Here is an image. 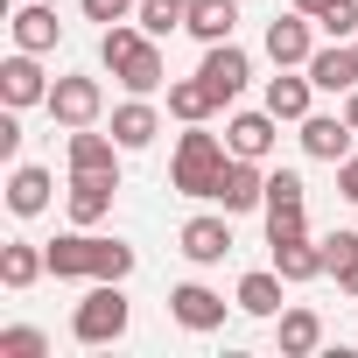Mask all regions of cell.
I'll return each mask as SVG.
<instances>
[{
  "instance_id": "cell-18",
  "label": "cell",
  "mask_w": 358,
  "mask_h": 358,
  "mask_svg": "<svg viewBox=\"0 0 358 358\" xmlns=\"http://www.w3.org/2000/svg\"><path fill=\"white\" fill-rule=\"evenodd\" d=\"M274 267L288 281H316V274H330V253H323V239L295 232V239H274Z\"/></svg>"
},
{
  "instance_id": "cell-15",
  "label": "cell",
  "mask_w": 358,
  "mask_h": 358,
  "mask_svg": "<svg viewBox=\"0 0 358 358\" xmlns=\"http://www.w3.org/2000/svg\"><path fill=\"white\" fill-rule=\"evenodd\" d=\"M302 71H309L316 92H351V85H358V43H330V50H316Z\"/></svg>"
},
{
  "instance_id": "cell-36",
  "label": "cell",
  "mask_w": 358,
  "mask_h": 358,
  "mask_svg": "<svg viewBox=\"0 0 358 358\" xmlns=\"http://www.w3.org/2000/svg\"><path fill=\"white\" fill-rule=\"evenodd\" d=\"M295 8H302V15H323V8H330V0H295Z\"/></svg>"
},
{
  "instance_id": "cell-29",
  "label": "cell",
  "mask_w": 358,
  "mask_h": 358,
  "mask_svg": "<svg viewBox=\"0 0 358 358\" xmlns=\"http://www.w3.org/2000/svg\"><path fill=\"white\" fill-rule=\"evenodd\" d=\"M134 22H141L148 36H169V29H183V22H190V8H183V0H141Z\"/></svg>"
},
{
  "instance_id": "cell-31",
  "label": "cell",
  "mask_w": 358,
  "mask_h": 358,
  "mask_svg": "<svg viewBox=\"0 0 358 358\" xmlns=\"http://www.w3.org/2000/svg\"><path fill=\"white\" fill-rule=\"evenodd\" d=\"M316 29H323L330 43H351V36H358V0H330V8L316 15Z\"/></svg>"
},
{
  "instance_id": "cell-21",
  "label": "cell",
  "mask_w": 358,
  "mask_h": 358,
  "mask_svg": "<svg viewBox=\"0 0 358 358\" xmlns=\"http://www.w3.org/2000/svg\"><path fill=\"white\" fill-rule=\"evenodd\" d=\"M155 134H162V113H155L141 92H134L127 106H113V141H120V148H148Z\"/></svg>"
},
{
  "instance_id": "cell-6",
  "label": "cell",
  "mask_w": 358,
  "mask_h": 358,
  "mask_svg": "<svg viewBox=\"0 0 358 358\" xmlns=\"http://www.w3.org/2000/svg\"><path fill=\"white\" fill-rule=\"evenodd\" d=\"M99 113H106V92H99V78H57L50 85V120L57 127H99Z\"/></svg>"
},
{
  "instance_id": "cell-1",
  "label": "cell",
  "mask_w": 358,
  "mask_h": 358,
  "mask_svg": "<svg viewBox=\"0 0 358 358\" xmlns=\"http://www.w3.org/2000/svg\"><path fill=\"white\" fill-rule=\"evenodd\" d=\"M50 274L57 281H127L134 274V246L127 239H99L92 225H78L71 239H50Z\"/></svg>"
},
{
  "instance_id": "cell-38",
  "label": "cell",
  "mask_w": 358,
  "mask_h": 358,
  "mask_svg": "<svg viewBox=\"0 0 358 358\" xmlns=\"http://www.w3.org/2000/svg\"><path fill=\"white\" fill-rule=\"evenodd\" d=\"M50 8H57V0H50Z\"/></svg>"
},
{
  "instance_id": "cell-20",
  "label": "cell",
  "mask_w": 358,
  "mask_h": 358,
  "mask_svg": "<svg viewBox=\"0 0 358 358\" xmlns=\"http://www.w3.org/2000/svg\"><path fill=\"white\" fill-rule=\"evenodd\" d=\"M57 8H50V0H22V8H15V50H57Z\"/></svg>"
},
{
  "instance_id": "cell-17",
  "label": "cell",
  "mask_w": 358,
  "mask_h": 358,
  "mask_svg": "<svg viewBox=\"0 0 358 358\" xmlns=\"http://www.w3.org/2000/svg\"><path fill=\"white\" fill-rule=\"evenodd\" d=\"M274 127H281V120H274L267 106H260V113H239V120L225 127V148L246 155V162H267V155H274Z\"/></svg>"
},
{
  "instance_id": "cell-16",
  "label": "cell",
  "mask_w": 358,
  "mask_h": 358,
  "mask_svg": "<svg viewBox=\"0 0 358 358\" xmlns=\"http://www.w3.org/2000/svg\"><path fill=\"white\" fill-rule=\"evenodd\" d=\"M113 190H120V176H71V190H64L71 225H99L113 211Z\"/></svg>"
},
{
  "instance_id": "cell-30",
  "label": "cell",
  "mask_w": 358,
  "mask_h": 358,
  "mask_svg": "<svg viewBox=\"0 0 358 358\" xmlns=\"http://www.w3.org/2000/svg\"><path fill=\"white\" fill-rule=\"evenodd\" d=\"M0 358H50V337L36 323H15V330H0Z\"/></svg>"
},
{
  "instance_id": "cell-5",
  "label": "cell",
  "mask_w": 358,
  "mask_h": 358,
  "mask_svg": "<svg viewBox=\"0 0 358 358\" xmlns=\"http://www.w3.org/2000/svg\"><path fill=\"white\" fill-rule=\"evenodd\" d=\"M302 204H309V183H302V176L295 169H274L267 176V246L274 239H295V232H309V218H302Z\"/></svg>"
},
{
  "instance_id": "cell-34",
  "label": "cell",
  "mask_w": 358,
  "mask_h": 358,
  "mask_svg": "<svg viewBox=\"0 0 358 358\" xmlns=\"http://www.w3.org/2000/svg\"><path fill=\"white\" fill-rule=\"evenodd\" d=\"M337 197H351V204H358V155H344V162H337Z\"/></svg>"
},
{
  "instance_id": "cell-3",
  "label": "cell",
  "mask_w": 358,
  "mask_h": 358,
  "mask_svg": "<svg viewBox=\"0 0 358 358\" xmlns=\"http://www.w3.org/2000/svg\"><path fill=\"white\" fill-rule=\"evenodd\" d=\"M232 148L218 134H204V120H190V134L176 141V162H169V190H183V197H211L218 190V176H225Z\"/></svg>"
},
{
  "instance_id": "cell-35",
  "label": "cell",
  "mask_w": 358,
  "mask_h": 358,
  "mask_svg": "<svg viewBox=\"0 0 358 358\" xmlns=\"http://www.w3.org/2000/svg\"><path fill=\"white\" fill-rule=\"evenodd\" d=\"M344 120H351V127H358V85H351V92H344Z\"/></svg>"
},
{
  "instance_id": "cell-13",
  "label": "cell",
  "mask_w": 358,
  "mask_h": 358,
  "mask_svg": "<svg viewBox=\"0 0 358 358\" xmlns=\"http://www.w3.org/2000/svg\"><path fill=\"white\" fill-rule=\"evenodd\" d=\"M169 316L183 323V330H197V337H204V330H218V323H225V295H211L204 281H183V288H169Z\"/></svg>"
},
{
  "instance_id": "cell-32",
  "label": "cell",
  "mask_w": 358,
  "mask_h": 358,
  "mask_svg": "<svg viewBox=\"0 0 358 358\" xmlns=\"http://www.w3.org/2000/svg\"><path fill=\"white\" fill-rule=\"evenodd\" d=\"M85 22H134V0H85Z\"/></svg>"
},
{
  "instance_id": "cell-19",
  "label": "cell",
  "mask_w": 358,
  "mask_h": 358,
  "mask_svg": "<svg viewBox=\"0 0 358 358\" xmlns=\"http://www.w3.org/2000/svg\"><path fill=\"white\" fill-rule=\"evenodd\" d=\"M50 190H57V183H50V169L22 162V169L8 176V211H15V218H43V211H50Z\"/></svg>"
},
{
  "instance_id": "cell-10",
  "label": "cell",
  "mask_w": 358,
  "mask_h": 358,
  "mask_svg": "<svg viewBox=\"0 0 358 358\" xmlns=\"http://www.w3.org/2000/svg\"><path fill=\"white\" fill-rule=\"evenodd\" d=\"M225 253H232V211H204V218L183 225V260L190 267H218Z\"/></svg>"
},
{
  "instance_id": "cell-11",
  "label": "cell",
  "mask_w": 358,
  "mask_h": 358,
  "mask_svg": "<svg viewBox=\"0 0 358 358\" xmlns=\"http://www.w3.org/2000/svg\"><path fill=\"white\" fill-rule=\"evenodd\" d=\"M0 99H8L15 113H22V106H50V78H43L36 50H15L8 64H0Z\"/></svg>"
},
{
  "instance_id": "cell-27",
  "label": "cell",
  "mask_w": 358,
  "mask_h": 358,
  "mask_svg": "<svg viewBox=\"0 0 358 358\" xmlns=\"http://www.w3.org/2000/svg\"><path fill=\"white\" fill-rule=\"evenodd\" d=\"M218 106H225V99H218L204 78H183V85H169V113H176V120H211Z\"/></svg>"
},
{
  "instance_id": "cell-23",
  "label": "cell",
  "mask_w": 358,
  "mask_h": 358,
  "mask_svg": "<svg viewBox=\"0 0 358 358\" xmlns=\"http://www.w3.org/2000/svg\"><path fill=\"white\" fill-rule=\"evenodd\" d=\"M309 92H316V85H309V71H302V78H295V71H281V78H267V113L302 127V120H309Z\"/></svg>"
},
{
  "instance_id": "cell-22",
  "label": "cell",
  "mask_w": 358,
  "mask_h": 358,
  "mask_svg": "<svg viewBox=\"0 0 358 358\" xmlns=\"http://www.w3.org/2000/svg\"><path fill=\"white\" fill-rule=\"evenodd\" d=\"M43 274H50V253H43V246H29V239L0 246V281H8L15 295H22V288H36Z\"/></svg>"
},
{
  "instance_id": "cell-9",
  "label": "cell",
  "mask_w": 358,
  "mask_h": 358,
  "mask_svg": "<svg viewBox=\"0 0 358 358\" xmlns=\"http://www.w3.org/2000/svg\"><path fill=\"white\" fill-rule=\"evenodd\" d=\"M197 78L232 106L239 92H246V78H253V64H246V50L239 43H204V64H197Z\"/></svg>"
},
{
  "instance_id": "cell-24",
  "label": "cell",
  "mask_w": 358,
  "mask_h": 358,
  "mask_svg": "<svg viewBox=\"0 0 358 358\" xmlns=\"http://www.w3.org/2000/svg\"><path fill=\"white\" fill-rule=\"evenodd\" d=\"M281 267H253V274H239V309L246 316H281Z\"/></svg>"
},
{
  "instance_id": "cell-14",
  "label": "cell",
  "mask_w": 358,
  "mask_h": 358,
  "mask_svg": "<svg viewBox=\"0 0 358 358\" xmlns=\"http://www.w3.org/2000/svg\"><path fill=\"white\" fill-rule=\"evenodd\" d=\"M351 141H358V127L344 113H309L302 120V155H316V162H344Z\"/></svg>"
},
{
  "instance_id": "cell-12",
  "label": "cell",
  "mask_w": 358,
  "mask_h": 358,
  "mask_svg": "<svg viewBox=\"0 0 358 358\" xmlns=\"http://www.w3.org/2000/svg\"><path fill=\"white\" fill-rule=\"evenodd\" d=\"M120 141L113 134H92V127H71V148H64V162H71V176H120Z\"/></svg>"
},
{
  "instance_id": "cell-28",
  "label": "cell",
  "mask_w": 358,
  "mask_h": 358,
  "mask_svg": "<svg viewBox=\"0 0 358 358\" xmlns=\"http://www.w3.org/2000/svg\"><path fill=\"white\" fill-rule=\"evenodd\" d=\"M323 253H330V274H337V288L358 302V232H330V239H323Z\"/></svg>"
},
{
  "instance_id": "cell-37",
  "label": "cell",
  "mask_w": 358,
  "mask_h": 358,
  "mask_svg": "<svg viewBox=\"0 0 358 358\" xmlns=\"http://www.w3.org/2000/svg\"><path fill=\"white\" fill-rule=\"evenodd\" d=\"M183 8H190V0H183Z\"/></svg>"
},
{
  "instance_id": "cell-33",
  "label": "cell",
  "mask_w": 358,
  "mask_h": 358,
  "mask_svg": "<svg viewBox=\"0 0 358 358\" xmlns=\"http://www.w3.org/2000/svg\"><path fill=\"white\" fill-rule=\"evenodd\" d=\"M0 155H8V162L22 155V120H15V106H8V113H0Z\"/></svg>"
},
{
  "instance_id": "cell-26",
  "label": "cell",
  "mask_w": 358,
  "mask_h": 358,
  "mask_svg": "<svg viewBox=\"0 0 358 358\" xmlns=\"http://www.w3.org/2000/svg\"><path fill=\"white\" fill-rule=\"evenodd\" d=\"M323 344V316L316 309H281V358H309Z\"/></svg>"
},
{
  "instance_id": "cell-2",
  "label": "cell",
  "mask_w": 358,
  "mask_h": 358,
  "mask_svg": "<svg viewBox=\"0 0 358 358\" xmlns=\"http://www.w3.org/2000/svg\"><path fill=\"white\" fill-rule=\"evenodd\" d=\"M99 64L127 85V92H162L169 78H162V50H155V36L141 29V22H106V36H99Z\"/></svg>"
},
{
  "instance_id": "cell-7",
  "label": "cell",
  "mask_w": 358,
  "mask_h": 358,
  "mask_svg": "<svg viewBox=\"0 0 358 358\" xmlns=\"http://www.w3.org/2000/svg\"><path fill=\"white\" fill-rule=\"evenodd\" d=\"M309 29H316V15H302V8L267 22V57H274V71H302V64L316 57V36H309Z\"/></svg>"
},
{
  "instance_id": "cell-8",
  "label": "cell",
  "mask_w": 358,
  "mask_h": 358,
  "mask_svg": "<svg viewBox=\"0 0 358 358\" xmlns=\"http://www.w3.org/2000/svg\"><path fill=\"white\" fill-rule=\"evenodd\" d=\"M211 204L218 211H260L267 204V176H260V162H246V155H232L225 162V176H218V190H211Z\"/></svg>"
},
{
  "instance_id": "cell-4",
  "label": "cell",
  "mask_w": 358,
  "mask_h": 358,
  "mask_svg": "<svg viewBox=\"0 0 358 358\" xmlns=\"http://www.w3.org/2000/svg\"><path fill=\"white\" fill-rule=\"evenodd\" d=\"M127 295H120V281H92V295L78 302V316H71V337L78 344H120L127 337Z\"/></svg>"
},
{
  "instance_id": "cell-25",
  "label": "cell",
  "mask_w": 358,
  "mask_h": 358,
  "mask_svg": "<svg viewBox=\"0 0 358 358\" xmlns=\"http://www.w3.org/2000/svg\"><path fill=\"white\" fill-rule=\"evenodd\" d=\"M232 22H239V0H190V36L197 43H232Z\"/></svg>"
}]
</instances>
